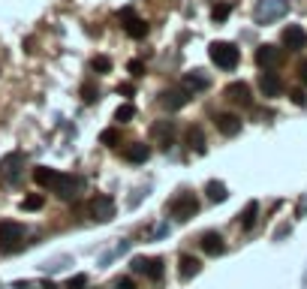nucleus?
I'll return each instance as SVG.
<instances>
[{
  "label": "nucleus",
  "instance_id": "obj_1",
  "mask_svg": "<svg viewBox=\"0 0 307 289\" xmlns=\"http://www.w3.org/2000/svg\"><path fill=\"white\" fill-rule=\"evenodd\" d=\"M24 226L21 223H12V220H3L0 223V253H15L24 247Z\"/></svg>",
  "mask_w": 307,
  "mask_h": 289
},
{
  "label": "nucleus",
  "instance_id": "obj_2",
  "mask_svg": "<svg viewBox=\"0 0 307 289\" xmlns=\"http://www.w3.org/2000/svg\"><path fill=\"white\" fill-rule=\"evenodd\" d=\"M208 54H211V60H214L220 69H235L238 60H241V51H238L232 42H211Z\"/></svg>",
  "mask_w": 307,
  "mask_h": 289
},
{
  "label": "nucleus",
  "instance_id": "obj_3",
  "mask_svg": "<svg viewBox=\"0 0 307 289\" xmlns=\"http://www.w3.org/2000/svg\"><path fill=\"white\" fill-rule=\"evenodd\" d=\"M48 190H51L57 199H66V202H69V199H75V196H78V190H81V181H78L75 175L57 172V175H54V181L48 184Z\"/></svg>",
  "mask_w": 307,
  "mask_h": 289
},
{
  "label": "nucleus",
  "instance_id": "obj_4",
  "mask_svg": "<svg viewBox=\"0 0 307 289\" xmlns=\"http://www.w3.org/2000/svg\"><path fill=\"white\" fill-rule=\"evenodd\" d=\"M286 12H289V0H259L253 15H256L259 24H271V21L283 18Z\"/></svg>",
  "mask_w": 307,
  "mask_h": 289
},
{
  "label": "nucleus",
  "instance_id": "obj_5",
  "mask_svg": "<svg viewBox=\"0 0 307 289\" xmlns=\"http://www.w3.org/2000/svg\"><path fill=\"white\" fill-rule=\"evenodd\" d=\"M169 211H172V217L175 220H190V217H196V211H199V199L193 196V193H181L178 199H172L169 202Z\"/></svg>",
  "mask_w": 307,
  "mask_h": 289
},
{
  "label": "nucleus",
  "instance_id": "obj_6",
  "mask_svg": "<svg viewBox=\"0 0 307 289\" xmlns=\"http://www.w3.org/2000/svg\"><path fill=\"white\" fill-rule=\"evenodd\" d=\"M121 21H124L127 36H133V39H145V36H148V21H145V18H139V15L133 12V6L121 9Z\"/></svg>",
  "mask_w": 307,
  "mask_h": 289
},
{
  "label": "nucleus",
  "instance_id": "obj_7",
  "mask_svg": "<svg viewBox=\"0 0 307 289\" xmlns=\"http://www.w3.org/2000/svg\"><path fill=\"white\" fill-rule=\"evenodd\" d=\"M21 169H24V154H18V151L6 154V157L0 160V175H3V181H9V184H15V181L21 178Z\"/></svg>",
  "mask_w": 307,
  "mask_h": 289
},
{
  "label": "nucleus",
  "instance_id": "obj_8",
  "mask_svg": "<svg viewBox=\"0 0 307 289\" xmlns=\"http://www.w3.org/2000/svg\"><path fill=\"white\" fill-rule=\"evenodd\" d=\"M256 63H259L262 69H268V72H271L274 66H280V63H283V51H280L277 45H268V42H265V45H259V48H256Z\"/></svg>",
  "mask_w": 307,
  "mask_h": 289
},
{
  "label": "nucleus",
  "instance_id": "obj_9",
  "mask_svg": "<svg viewBox=\"0 0 307 289\" xmlns=\"http://www.w3.org/2000/svg\"><path fill=\"white\" fill-rule=\"evenodd\" d=\"M115 214H118V208H115V199H112V196H96V199L90 202V217H93V220L109 223Z\"/></svg>",
  "mask_w": 307,
  "mask_h": 289
},
{
  "label": "nucleus",
  "instance_id": "obj_10",
  "mask_svg": "<svg viewBox=\"0 0 307 289\" xmlns=\"http://www.w3.org/2000/svg\"><path fill=\"white\" fill-rule=\"evenodd\" d=\"M133 268L139 271V274H148L151 280H160L163 277V259H157V256H136L133 259Z\"/></svg>",
  "mask_w": 307,
  "mask_h": 289
},
{
  "label": "nucleus",
  "instance_id": "obj_11",
  "mask_svg": "<svg viewBox=\"0 0 307 289\" xmlns=\"http://www.w3.org/2000/svg\"><path fill=\"white\" fill-rule=\"evenodd\" d=\"M160 103H163V109L178 112V109H184V106L190 103V93H187L184 87H169V90H163V93H160Z\"/></svg>",
  "mask_w": 307,
  "mask_h": 289
},
{
  "label": "nucleus",
  "instance_id": "obj_12",
  "mask_svg": "<svg viewBox=\"0 0 307 289\" xmlns=\"http://www.w3.org/2000/svg\"><path fill=\"white\" fill-rule=\"evenodd\" d=\"M283 45L286 48H292V51H301V48H307V30L304 27H298V24H289L286 30H283Z\"/></svg>",
  "mask_w": 307,
  "mask_h": 289
},
{
  "label": "nucleus",
  "instance_id": "obj_13",
  "mask_svg": "<svg viewBox=\"0 0 307 289\" xmlns=\"http://www.w3.org/2000/svg\"><path fill=\"white\" fill-rule=\"evenodd\" d=\"M214 124H217V130H220L223 136H238V133H241V118L232 115V112H220V115L214 118Z\"/></svg>",
  "mask_w": 307,
  "mask_h": 289
},
{
  "label": "nucleus",
  "instance_id": "obj_14",
  "mask_svg": "<svg viewBox=\"0 0 307 289\" xmlns=\"http://www.w3.org/2000/svg\"><path fill=\"white\" fill-rule=\"evenodd\" d=\"M259 90H262L265 97H280V93H283L280 75H277V72H262V75H259Z\"/></svg>",
  "mask_w": 307,
  "mask_h": 289
},
{
  "label": "nucleus",
  "instance_id": "obj_15",
  "mask_svg": "<svg viewBox=\"0 0 307 289\" xmlns=\"http://www.w3.org/2000/svg\"><path fill=\"white\" fill-rule=\"evenodd\" d=\"M226 97H229L232 103H238V106H250V103H253L250 84H247V81H232V84L226 87Z\"/></svg>",
  "mask_w": 307,
  "mask_h": 289
},
{
  "label": "nucleus",
  "instance_id": "obj_16",
  "mask_svg": "<svg viewBox=\"0 0 307 289\" xmlns=\"http://www.w3.org/2000/svg\"><path fill=\"white\" fill-rule=\"evenodd\" d=\"M181 84H184V90L187 93H196V90H208V75H202L199 69L196 72H184V78H181Z\"/></svg>",
  "mask_w": 307,
  "mask_h": 289
},
{
  "label": "nucleus",
  "instance_id": "obj_17",
  "mask_svg": "<svg viewBox=\"0 0 307 289\" xmlns=\"http://www.w3.org/2000/svg\"><path fill=\"white\" fill-rule=\"evenodd\" d=\"M202 250H205L208 256H220V253L226 250L223 235H220V232H205V235H202Z\"/></svg>",
  "mask_w": 307,
  "mask_h": 289
},
{
  "label": "nucleus",
  "instance_id": "obj_18",
  "mask_svg": "<svg viewBox=\"0 0 307 289\" xmlns=\"http://www.w3.org/2000/svg\"><path fill=\"white\" fill-rule=\"evenodd\" d=\"M187 148L190 151H196V154H205V133H202V127H187Z\"/></svg>",
  "mask_w": 307,
  "mask_h": 289
},
{
  "label": "nucleus",
  "instance_id": "obj_19",
  "mask_svg": "<svg viewBox=\"0 0 307 289\" xmlns=\"http://www.w3.org/2000/svg\"><path fill=\"white\" fill-rule=\"evenodd\" d=\"M124 157H127L130 163H148V157H151V148H148L145 142H133V145L124 151Z\"/></svg>",
  "mask_w": 307,
  "mask_h": 289
},
{
  "label": "nucleus",
  "instance_id": "obj_20",
  "mask_svg": "<svg viewBox=\"0 0 307 289\" xmlns=\"http://www.w3.org/2000/svg\"><path fill=\"white\" fill-rule=\"evenodd\" d=\"M151 133L160 139V145H163V148H169V145H172V136H175V124H172V121L154 124V127H151Z\"/></svg>",
  "mask_w": 307,
  "mask_h": 289
},
{
  "label": "nucleus",
  "instance_id": "obj_21",
  "mask_svg": "<svg viewBox=\"0 0 307 289\" xmlns=\"http://www.w3.org/2000/svg\"><path fill=\"white\" fill-rule=\"evenodd\" d=\"M199 268H202V262H199L196 256H190V253L181 256V268H178V271H181V280H193V277L199 274Z\"/></svg>",
  "mask_w": 307,
  "mask_h": 289
},
{
  "label": "nucleus",
  "instance_id": "obj_22",
  "mask_svg": "<svg viewBox=\"0 0 307 289\" xmlns=\"http://www.w3.org/2000/svg\"><path fill=\"white\" fill-rule=\"evenodd\" d=\"M256 214H259V202H247V208L238 214V223H241V229H253V223H256Z\"/></svg>",
  "mask_w": 307,
  "mask_h": 289
},
{
  "label": "nucleus",
  "instance_id": "obj_23",
  "mask_svg": "<svg viewBox=\"0 0 307 289\" xmlns=\"http://www.w3.org/2000/svg\"><path fill=\"white\" fill-rule=\"evenodd\" d=\"M205 193H208V199L211 202H223L229 193H226V184H220V181H208L205 184Z\"/></svg>",
  "mask_w": 307,
  "mask_h": 289
},
{
  "label": "nucleus",
  "instance_id": "obj_24",
  "mask_svg": "<svg viewBox=\"0 0 307 289\" xmlns=\"http://www.w3.org/2000/svg\"><path fill=\"white\" fill-rule=\"evenodd\" d=\"M54 175H57V172L48 169V166H36V169H33V181H36L39 187H48V184L54 181Z\"/></svg>",
  "mask_w": 307,
  "mask_h": 289
},
{
  "label": "nucleus",
  "instance_id": "obj_25",
  "mask_svg": "<svg viewBox=\"0 0 307 289\" xmlns=\"http://www.w3.org/2000/svg\"><path fill=\"white\" fill-rule=\"evenodd\" d=\"M42 205H45V199H42L39 193H30V196L21 199V208H24V211H39Z\"/></svg>",
  "mask_w": 307,
  "mask_h": 289
},
{
  "label": "nucleus",
  "instance_id": "obj_26",
  "mask_svg": "<svg viewBox=\"0 0 307 289\" xmlns=\"http://www.w3.org/2000/svg\"><path fill=\"white\" fill-rule=\"evenodd\" d=\"M133 118H136V109H133L130 103H124V106L115 112V121H118V124H127V121H133Z\"/></svg>",
  "mask_w": 307,
  "mask_h": 289
},
{
  "label": "nucleus",
  "instance_id": "obj_27",
  "mask_svg": "<svg viewBox=\"0 0 307 289\" xmlns=\"http://www.w3.org/2000/svg\"><path fill=\"white\" fill-rule=\"evenodd\" d=\"M99 142H103V145H118V142H121V130H115V127L103 130V133H99Z\"/></svg>",
  "mask_w": 307,
  "mask_h": 289
},
{
  "label": "nucleus",
  "instance_id": "obj_28",
  "mask_svg": "<svg viewBox=\"0 0 307 289\" xmlns=\"http://www.w3.org/2000/svg\"><path fill=\"white\" fill-rule=\"evenodd\" d=\"M229 12H232V6H229V3H217V6L211 9V18H214V21H226V18H229Z\"/></svg>",
  "mask_w": 307,
  "mask_h": 289
},
{
  "label": "nucleus",
  "instance_id": "obj_29",
  "mask_svg": "<svg viewBox=\"0 0 307 289\" xmlns=\"http://www.w3.org/2000/svg\"><path fill=\"white\" fill-rule=\"evenodd\" d=\"M90 69L103 75V72H109V69H112V60H109V57H93V60H90Z\"/></svg>",
  "mask_w": 307,
  "mask_h": 289
},
{
  "label": "nucleus",
  "instance_id": "obj_30",
  "mask_svg": "<svg viewBox=\"0 0 307 289\" xmlns=\"http://www.w3.org/2000/svg\"><path fill=\"white\" fill-rule=\"evenodd\" d=\"M81 100H84V103H93V100H96V87H93L90 81L81 84Z\"/></svg>",
  "mask_w": 307,
  "mask_h": 289
},
{
  "label": "nucleus",
  "instance_id": "obj_31",
  "mask_svg": "<svg viewBox=\"0 0 307 289\" xmlns=\"http://www.w3.org/2000/svg\"><path fill=\"white\" fill-rule=\"evenodd\" d=\"M87 286V277L84 274H75V277H69V283H66V289H84Z\"/></svg>",
  "mask_w": 307,
  "mask_h": 289
},
{
  "label": "nucleus",
  "instance_id": "obj_32",
  "mask_svg": "<svg viewBox=\"0 0 307 289\" xmlns=\"http://www.w3.org/2000/svg\"><path fill=\"white\" fill-rule=\"evenodd\" d=\"M127 69H130L133 75H142V72H145V63H142V60L136 57V60H130V63H127Z\"/></svg>",
  "mask_w": 307,
  "mask_h": 289
},
{
  "label": "nucleus",
  "instance_id": "obj_33",
  "mask_svg": "<svg viewBox=\"0 0 307 289\" xmlns=\"http://www.w3.org/2000/svg\"><path fill=\"white\" fill-rule=\"evenodd\" d=\"M115 289H136V280H133V277H118V280H115Z\"/></svg>",
  "mask_w": 307,
  "mask_h": 289
},
{
  "label": "nucleus",
  "instance_id": "obj_34",
  "mask_svg": "<svg viewBox=\"0 0 307 289\" xmlns=\"http://www.w3.org/2000/svg\"><path fill=\"white\" fill-rule=\"evenodd\" d=\"M289 97H292V103H295V106H304V103H307V97H304V90H301V87H295Z\"/></svg>",
  "mask_w": 307,
  "mask_h": 289
},
{
  "label": "nucleus",
  "instance_id": "obj_35",
  "mask_svg": "<svg viewBox=\"0 0 307 289\" xmlns=\"http://www.w3.org/2000/svg\"><path fill=\"white\" fill-rule=\"evenodd\" d=\"M298 78L307 84V60H301V66H298Z\"/></svg>",
  "mask_w": 307,
  "mask_h": 289
},
{
  "label": "nucleus",
  "instance_id": "obj_36",
  "mask_svg": "<svg viewBox=\"0 0 307 289\" xmlns=\"http://www.w3.org/2000/svg\"><path fill=\"white\" fill-rule=\"evenodd\" d=\"M118 90H121V93H127V97H130V93H133V90H136V87H133V84H121V87H118Z\"/></svg>",
  "mask_w": 307,
  "mask_h": 289
}]
</instances>
